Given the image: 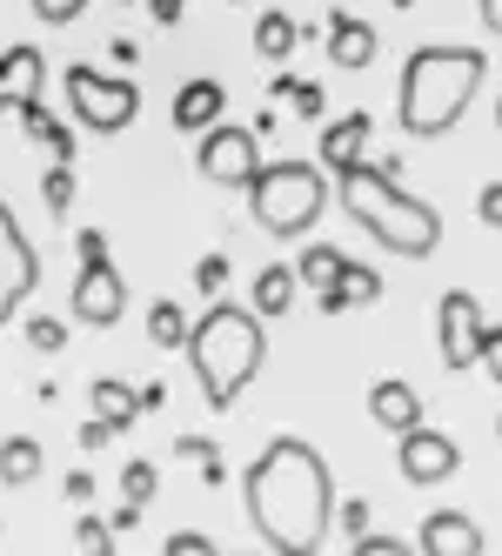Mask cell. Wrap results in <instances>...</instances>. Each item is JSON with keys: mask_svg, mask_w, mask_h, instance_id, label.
Wrapping results in <instances>:
<instances>
[{"mask_svg": "<svg viewBox=\"0 0 502 556\" xmlns=\"http://www.w3.org/2000/svg\"><path fill=\"white\" fill-rule=\"evenodd\" d=\"M94 416L121 435V429H134V416H141V389H128V382H114V376H101L94 382Z\"/></svg>", "mask_w": 502, "mask_h": 556, "instance_id": "cell-19", "label": "cell"}, {"mask_svg": "<svg viewBox=\"0 0 502 556\" xmlns=\"http://www.w3.org/2000/svg\"><path fill=\"white\" fill-rule=\"evenodd\" d=\"M195 282H202L208 295H221V282H228V255H202V268H195Z\"/></svg>", "mask_w": 502, "mask_h": 556, "instance_id": "cell-34", "label": "cell"}, {"mask_svg": "<svg viewBox=\"0 0 502 556\" xmlns=\"http://www.w3.org/2000/svg\"><path fill=\"white\" fill-rule=\"evenodd\" d=\"M242 496L261 543L275 556H316L329 536V516H335V483H329V463L316 443L301 435H275L242 476Z\"/></svg>", "mask_w": 502, "mask_h": 556, "instance_id": "cell-1", "label": "cell"}, {"mask_svg": "<svg viewBox=\"0 0 502 556\" xmlns=\"http://www.w3.org/2000/svg\"><path fill=\"white\" fill-rule=\"evenodd\" d=\"M41 194H48V208H54V215H67V208H74V162H54L48 181H41Z\"/></svg>", "mask_w": 502, "mask_h": 556, "instance_id": "cell-27", "label": "cell"}, {"mask_svg": "<svg viewBox=\"0 0 502 556\" xmlns=\"http://www.w3.org/2000/svg\"><path fill=\"white\" fill-rule=\"evenodd\" d=\"M67 108H74V122L94 128V135H121L134 128V114H141V88L128 81V74H101V67H67Z\"/></svg>", "mask_w": 502, "mask_h": 556, "instance_id": "cell-6", "label": "cell"}, {"mask_svg": "<svg viewBox=\"0 0 502 556\" xmlns=\"http://www.w3.org/2000/svg\"><path fill=\"white\" fill-rule=\"evenodd\" d=\"M195 168H202L215 188H248L255 168H261V135H255V128H228V122H215V128L202 135Z\"/></svg>", "mask_w": 502, "mask_h": 556, "instance_id": "cell-7", "label": "cell"}, {"mask_svg": "<svg viewBox=\"0 0 502 556\" xmlns=\"http://www.w3.org/2000/svg\"><path fill=\"white\" fill-rule=\"evenodd\" d=\"M482 74H489V61L476 48H415L402 61V88H396V122H402V135H415V141L449 135L462 114H469Z\"/></svg>", "mask_w": 502, "mask_h": 556, "instance_id": "cell-2", "label": "cell"}, {"mask_svg": "<svg viewBox=\"0 0 502 556\" xmlns=\"http://www.w3.org/2000/svg\"><path fill=\"white\" fill-rule=\"evenodd\" d=\"M495 128H502V101H495Z\"/></svg>", "mask_w": 502, "mask_h": 556, "instance_id": "cell-44", "label": "cell"}, {"mask_svg": "<svg viewBox=\"0 0 502 556\" xmlns=\"http://www.w3.org/2000/svg\"><path fill=\"white\" fill-rule=\"evenodd\" d=\"M88 496H94V476L74 469V476H67V503H88Z\"/></svg>", "mask_w": 502, "mask_h": 556, "instance_id": "cell-39", "label": "cell"}, {"mask_svg": "<svg viewBox=\"0 0 502 556\" xmlns=\"http://www.w3.org/2000/svg\"><path fill=\"white\" fill-rule=\"evenodd\" d=\"M147 14H154V21H162V27H175V21L188 14V0H147Z\"/></svg>", "mask_w": 502, "mask_h": 556, "instance_id": "cell-37", "label": "cell"}, {"mask_svg": "<svg viewBox=\"0 0 502 556\" xmlns=\"http://www.w3.org/2000/svg\"><path fill=\"white\" fill-rule=\"evenodd\" d=\"M396 469L409 476L415 490H429V483H449V476L462 469V450H455V435L429 429V422H415L396 435Z\"/></svg>", "mask_w": 502, "mask_h": 556, "instance_id": "cell-10", "label": "cell"}, {"mask_svg": "<svg viewBox=\"0 0 502 556\" xmlns=\"http://www.w3.org/2000/svg\"><path fill=\"white\" fill-rule=\"evenodd\" d=\"M162 549H168V556H221V549H215V543H208L202 530H175V536H168Z\"/></svg>", "mask_w": 502, "mask_h": 556, "instance_id": "cell-33", "label": "cell"}, {"mask_svg": "<svg viewBox=\"0 0 502 556\" xmlns=\"http://www.w3.org/2000/svg\"><path fill=\"white\" fill-rule=\"evenodd\" d=\"M34 14H41L48 27H67V21L88 14V0H34Z\"/></svg>", "mask_w": 502, "mask_h": 556, "instance_id": "cell-31", "label": "cell"}, {"mask_svg": "<svg viewBox=\"0 0 502 556\" xmlns=\"http://www.w3.org/2000/svg\"><path fill=\"white\" fill-rule=\"evenodd\" d=\"M362 523H369V503H349V509H342V530H349V536H362Z\"/></svg>", "mask_w": 502, "mask_h": 556, "instance_id": "cell-40", "label": "cell"}, {"mask_svg": "<svg viewBox=\"0 0 502 556\" xmlns=\"http://www.w3.org/2000/svg\"><path fill=\"white\" fill-rule=\"evenodd\" d=\"M34 282H41V255H34V242L21 235V215L0 202V323L21 315V302L34 295Z\"/></svg>", "mask_w": 502, "mask_h": 556, "instance_id": "cell-9", "label": "cell"}, {"mask_svg": "<svg viewBox=\"0 0 502 556\" xmlns=\"http://www.w3.org/2000/svg\"><path fill=\"white\" fill-rule=\"evenodd\" d=\"M248 208L268 235H308L329 208V168L316 162H261L248 181Z\"/></svg>", "mask_w": 502, "mask_h": 556, "instance_id": "cell-5", "label": "cell"}, {"mask_svg": "<svg viewBox=\"0 0 502 556\" xmlns=\"http://www.w3.org/2000/svg\"><path fill=\"white\" fill-rule=\"evenodd\" d=\"M275 101H288L295 114H308V122H316V114H322V88H316V81H288V74L275 81Z\"/></svg>", "mask_w": 502, "mask_h": 556, "instance_id": "cell-26", "label": "cell"}, {"mask_svg": "<svg viewBox=\"0 0 502 556\" xmlns=\"http://www.w3.org/2000/svg\"><path fill=\"white\" fill-rule=\"evenodd\" d=\"M382 295V275L369 268V262H342V275L322 289V315H356V308H369Z\"/></svg>", "mask_w": 502, "mask_h": 556, "instance_id": "cell-16", "label": "cell"}, {"mask_svg": "<svg viewBox=\"0 0 502 556\" xmlns=\"http://www.w3.org/2000/svg\"><path fill=\"white\" fill-rule=\"evenodd\" d=\"M295 295H301V282H295L288 262H268V268L255 275V315H288Z\"/></svg>", "mask_w": 502, "mask_h": 556, "instance_id": "cell-20", "label": "cell"}, {"mask_svg": "<svg viewBox=\"0 0 502 556\" xmlns=\"http://www.w3.org/2000/svg\"><path fill=\"white\" fill-rule=\"evenodd\" d=\"M107 54H114V61H121V67H134V54H141V48H134V41H128V34H121V41H107Z\"/></svg>", "mask_w": 502, "mask_h": 556, "instance_id": "cell-42", "label": "cell"}, {"mask_svg": "<svg viewBox=\"0 0 502 556\" xmlns=\"http://www.w3.org/2000/svg\"><path fill=\"white\" fill-rule=\"evenodd\" d=\"M476 369H482L489 382H502V329H495V323L482 329V349H476Z\"/></svg>", "mask_w": 502, "mask_h": 556, "instance_id": "cell-30", "label": "cell"}, {"mask_svg": "<svg viewBox=\"0 0 502 556\" xmlns=\"http://www.w3.org/2000/svg\"><path fill=\"white\" fill-rule=\"evenodd\" d=\"M415 556H482L476 516H462V509H429V516H422V536H415Z\"/></svg>", "mask_w": 502, "mask_h": 556, "instance_id": "cell-12", "label": "cell"}, {"mask_svg": "<svg viewBox=\"0 0 502 556\" xmlns=\"http://www.w3.org/2000/svg\"><path fill=\"white\" fill-rule=\"evenodd\" d=\"M74 530H81V549H88V556H114V523H101V516H81Z\"/></svg>", "mask_w": 502, "mask_h": 556, "instance_id": "cell-29", "label": "cell"}, {"mask_svg": "<svg viewBox=\"0 0 502 556\" xmlns=\"http://www.w3.org/2000/svg\"><path fill=\"white\" fill-rule=\"evenodd\" d=\"M121 315H128V282H121V268H114L107 255H101V262H81V275H74V323L114 329Z\"/></svg>", "mask_w": 502, "mask_h": 556, "instance_id": "cell-11", "label": "cell"}, {"mask_svg": "<svg viewBox=\"0 0 502 556\" xmlns=\"http://www.w3.org/2000/svg\"><path fill=\"white\" fill-rule=\"evenodd\" d=\"M34 476H41V443H34V435H8V443H0V483L27 490Z\"/></svg>", "mask_w": 502, "mask_h": 556, "instance_id": "cell-21", "label": "cell"}, {"mask_svg": "<svg viewBox=\"0 0 502 556\" xmlns=\"http://www.w3.org/2000/svg\"><path fill=\"white\" fill-rule=\"evenodd\" d=\"M495 435H502V416H495Z\"/></svg>", "mask_w": 502, "mask_h": 556, "instance_id": "cell-45", "label": "cell"}, {"mask_svg": "<svg viewBox=\"0 0 502 556\" xmlns=\"http://www.w3.org/2000/svg\"><path fill=\"white\" fill-rule=\"evenodd\" d=\"M369 416L389 429V435H402V429L422 422V395H415L409 382H375V389H369Z\"/></svg>", "mask_w": 502, "mask_h": 556, "instance_id": "cell-18", "label": "cell"}, {"mask_svg": "<svg viewBox=\"0 0 502 556\" xmlns=\"http://www.w3.org/2000/svg\"><path fill=\"white\" fill-rule=\"evenodd\" d=\"M168 114H175V128H181V135H208L221 114H228V88L202 74V81L175 88V108H168Z\"/></svg>", "mask_w": 502, "mask_h": 556, "instance_id": "cell-14", "label": "cell"}, {"mask_svg": "<svg viewBox=\"0 0 502 556\" xmlns=\"http://www.w3.org/2000/svg\"><path fill=\"white\" fill-rule=\"evenodd\" d=\"M482 329H489V315L469 289H449L436 302V342H442V369H476V349H482Z\"/></svg>", "mask_w": 502, "mask_h": 556, "instance_id": "cell-8", "label": "cell"}, {"mask_svg": "<svg viewBox=\"0 0 502 556\" xmlns=\"http://www.w3.org/2000/svg\"><path fill=\"white\" fill-rule=\"evenodd\" d=\"M335 181H342V208L356 215V228H369L389 255L422 262V255L442 249V215L422 202V194H409V188L396 181V168L356 162L349 175H335Z\"/></svg>", "mask_w": 502, "mask_h": 556, "instance_id": "cell-3", "label": "cell"}, {"mask_svg": "<svg viewBox=\"0 0 502 556\" xmlns=\"http://www.w3.org/2000/svg\"><path fill=\"white\" fill-rule=\"evenodd\" d=\"M261 355H268L261 315L242 308V302H215L202 323L188 329V363H195V382H202L215 416H228L248 395V382L261 376Z\"/></svg>", "mask_w": 502, "mask_h": 556, "instance_id": "cell-4", "label": "cell"}, {"mask_svg": "<svg viewBox=\"0 0 502 556\" xmlns=\"http://www.w3.org/2000/svg\"><path fill=\"white\" fill-rule=\"evenodd\" d=\"M107 435H114V429H107L101 416H94V422H81V443H88V450H101V443H107Z\"/></svg>", "mask_w": 502, "mask_h": 556, "instance_id": "cell-41", "label": "cell"}, {"mask_svg": "<svg viewBox=\"0 0 502 556\" xmlns=\"http://www.w3.org/2000/svg\"><path fill=\"white\" fill-rule=\"evenodd\" d=\"M362 148H369V114H342V122L322 128V168L329 175H349L362 162Z\"/></svg>", "mask_w": 502, "mask_h": 556, "instance_id": "cell-17", "label": "cell"}, {"mask_svg": "<svg viewBox=\"0 0 502 556\" xmlns=\"http://www.w3.org/2000/svg\"><path fill=\"white\" fill-rule=\"evenodd\" d=\"M476 215H482V228H502V181H489L476 194Z\"/></svg>", "mask_w": 502, "mask_h": 556, "instance_id": "cell-35", "label": "cell"}, {"mask_svg": "<svg viewBox=\"0 0 502 556\" xmlns=\"http://www.w3.org/2000/svg\"><path fill=\"white\" fill-rule=\"evenodd\" d=\"M27 342L41 349V355H54V349L67 342V323H48V315H34V323H27Z\"/></svg>", "mask_w": 502, "mask_h": 556, "instance_id": "cell-32", "label": "cell"}, {"mask_svg": "<svg viewBox=\"0 0 502 556\" xmlns=\"http://www.w3.org/2000/svg\"><path fill=\"white\" fill-rule=\"evenodd\" d=\"M356 556H415V549L396 536H356Z\"/></svg>", "mask_w": 502, "mask_h": 556, "instance_id": "cell-36", "label": "cell"}, {"mask_svg": "<svg viewBox=\"0 0 502 556\" xmlns=\"http://www.w3.org/2000/svg\"><path fill=\"white\" fill-rule=\"evenodd\" d=\"M175 456L202 463V483H208V490H221V483H228V463H221V450L208 443V435H175Z\"/></svg>", "mask_w": 502, "mask_h": 556, "instance_id": "cell-25", "label": "cell"}, {"mask_svg": "<svg viewBox=\"0 0 502 556\" xmlns=\"http://www.w3.org/2000/svg\"><path fill=\"white\" fill-rule=\"evenodd\" d=\"M154 496V463H128L121 469V503H147Z\"/></svg>", "mask_w": 502, "mask_h": 556, "instance_id": "cell-28", "label": "cell"}, {"mask_svg": "<svg viewBox=\"0 0 502 556\" xmlns=\"http://www.w3.org/2000/svg\"><path fill=\"white\" fill-rule=\"evenodd\" d=\"M482 27H489V34H502V0H482Z\"/></svg>", "mask_w": 502, "mask_h": 556, "instance_id": "cell-43", "label": "cell"}, {"mask_svg": "<svg viewBox=\"0 0 502 556\" xmlns=\"http://www.w3.org/2000/svg\"><path fill=\"white\" fill-rule=\"evenodd\" d=\"M41 88H48V61H41V48H8V54H0V114H8V108H34V101H41Z\"/></svg>", "mask_w": 502, "mask_h": 556, "instance_id": "cell-13", "label": "cell"}, {"mask_svg": "<svg viewBox=\"0 0 502 556\" xmlns=\"http://www.w3.org/2000/svg\"><path fill=\"white\" fill-rule=\"evenodd\" d=\"M107 255V235L101 228H81V262H101Z\"/></svg>", "mask_w": 502, "mask_h": 556, "instance_id": "cell-38", "label": "cell"}, {"mask_svg": "<svg viewBox=\"0 0 502 556\" xmlns=\"http://www.w3.org/2000/svg\"><path fill=\"white\" fill-rule=\"evenodd\" d=\"M342 262H349V255H342V249H329V242H316V249H301V262H295V282H308V289H329L335 282V275H342Z\"/></svg>", "mask_w": 502, "mask_h": 556, "instance_id": "cell-24", "label": "cell"}, {"mask_svg": "<svg viewBox=\"0 0 502 556\" xmlns=\"http://www.w3.org/2000/svg\"><path fill=\"white\" fill-rule=\"evenodd\" d=\"M375 27L369 21H356V14H329V61L335 67H349V74H362L369 61H375Z\"/></svg>", "mask_w": 502, "mask_h": 556, "instance_id": "cell-15", "label": "cell"}, {"mask_svg": "<svg viewBox=\"0 0 502 556\" xmlns=\"http://www.w3.org/2000/svg\"><path fill=\"white\" fill-rule=\"evenodd\" d=\"M295 41H301V27H295L288 14H261V21H255V54H261V61H288Z\"/></svg>", "mask_w": 502, "mask_h": 556, "instance_id": "cell-22", "label": "cell"}, {"mask_svg": "<svg viewBox=\"0 0 502 556\" xmlns=\"http://www.w3.org/2000/svg\"><path fill=\"white\" fill-rule=\"evenodd\" d=\"M188 329H195V323H188V315H181V302H154L147 308V336H154V349H188Z\"/></svg>", "mask_w": 502, "mask_h": 556, "instance_id": "cell-23", "label": "cell"}]
</instances>
